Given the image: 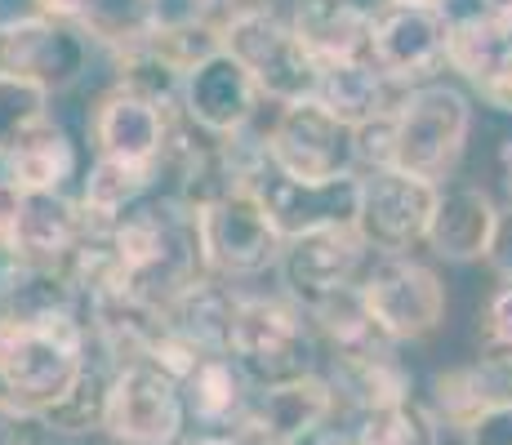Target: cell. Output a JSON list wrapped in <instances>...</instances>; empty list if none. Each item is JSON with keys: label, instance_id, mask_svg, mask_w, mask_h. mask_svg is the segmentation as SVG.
I'll return each instance as SVG.
<instances>
[{"label": "cell", "instance_id": "4316f807", "mask_svg": "<svg viewBox=\"0 0 512 445\" xmlns=\"http://www.w3.org/2000/svg\"><path fill=\"white\" fill-rule=\"evenodd\" d=\"M179 397L187 428H236L245 419V405H250L254 392L232 365V356L214 352L196 361V370L179 383Z\"/></svg>", "mask_w": 512, "mask_h": 445}, {"label": "cell", "instance_id": "9a60e30c", "mask_svg": "<svg viewBox=\"0 0 512 445\" xmlns=\"http://www.w3.org/2000/svg\"><path fill=\"white\" fill-rule=\"evenodd\" d=\"M85 67H90V41L58 18L0 32V72L45 89L49 98L72 89L85 76Z\"/></svg>", "mask_w": 512, "mask_h": 445}, {"label": "cell", "instance_id": "52a82bcc", "mask_svg": "<svg viewBox=\"0 0 512 445\" xmlns=\"http://www.w3.org/2000/svg\"><path fill=\"white\" fill-rule=\"evenodd\" d=\"M437 183H423L401 170H370L357 174V219L352 232L374 259H410L428 236L432 205H437Z\"/></svg>", "mask_w": 512, "mask_h": 445}, {"label": "cell", "instance_id": "8d00e7d4", "mask_svg": "<svg viewBox=\"0 0 512 445\" xmlns=\"http://www.w3.org/2000/svg\"><path fill=\"white\" fill-rule=\"evenodd\" d=\"M486 263L499 281L512 285V214H499V227L490 236V250H486Z\"/></svg>", "mask_w": 512, "mask_h": 445}, {"label": "cell", "instance_id": "2e32d148", "mask_svg": "<svg viewBox=\"0 0 512 445\" xmlns=\"http://www.w3.org/2000/svg\"><path fill=\"white\" fill-rule=\"evenodd\" d=\"M174 112H179V107H174ZM174 112L147 103V98L130 94V89H121V85H112L90 112V138H94L98 156L161 170V156H165V147H170Z\"/></svg>", "mask_w": 512, "mask_h": 445}, {"label": "cell", "instance_id": "60d3db41", "mask_svg": "<svg viewBox=\"0 0 512 445\" xmlns=\"http://www.w3.org/2000/svg\"><path fill=\"white\" fill-rule=\"evenodd\" d=\"M499 170H504V187L512 196V138H504V147H499Z\"/></svg>", "mask_w": 512, "mask_h": 445}, {"label": "cell", "instance_id": "8fae6325", "mask_svg": "<svg viewBox=\"0 0 512 445\" xmlns=\"http://www.w3.org/2000/svg\"><path fill=\"white\" fill-rule=\"evenodd\" d=\"M103 432L116 445H179V437L187 432L179 383L165 379L147 361H130L112 370Z\"/></svg>", "mask_w": 512, "mask_h": 445}, {"label": "cell", "instance_id": "cb8c5ba5", "mask_svg": "<svg viewBox=\"0 0 512 445\" xmlns=\"http://www.w3.org/2000/svg\"><path fill=\"white\" fill-rule=\"evenodd\" d=\"M241 308V294L232 290L219 276H201L196 285H187L179 299L161 312V330L183 339L187 348H196L201 356L210 352H228V334Z\"/></svg>", "mask_w": 512, "mask_h": 445}, {"label": "cell", "instance_id": "603a6c76", "mask_svg": "<svg viewBox=\"0 0 512 445\" xmlns=\"http://www.w3.org/2000/svg\"><path fill=\"white\" fill-rule=\"evenodd\" d=\"M374 18L379 14L357 0H294L285 23L317 63H343V58H366Z\"/></svg>", "mask_w": 512, "mask_h": 445}, {"label": "cell", "instance_id": "8992f818", "mask_svg": "<svg viewBox=\"0 0 512 445\" xmlns=\"http://www.w3.org/2000/svg\"><path fill=\"white\" fill-rule=\"evenodd\" d=\"M361 308L392 343H419L446 321V285L419 259H370L357 281Z\"/></svg>", "mask_w": 512, "mask_h": 445}, {"label": "cell", "instance_id": "f35d334b", "mask_svg": "<svg viewBox=\"0 0 512 445\" xmlns=\"http://www.w3.org/2000/svg\"><path fill=\"white\" fill-rule=\"evenodd\" d=\"M179 445H250V432L236 423V428H187Z\"/></svg>", "mask_w": 512, "mask_h": 445}, {"label": "cell", "instance_id": "e575fe53", "mask_svg": "<svg viewBox=\"0 0 512 445\" xmlns=\"http://www.w3.org/2000/svg\"><path fill=\"white\" fill-rule=\"evenodd\" d=\"M49 441L54 437L41 428V419L32 410H23L14 401H0V445H49Z\"/></svg>", "mask_w": 512, "mask_h": 445}, {"label": "cell", "instance_id": "3957f363", "mask_svg": "<svg viewBox=\"0 0 512 445\" xmlns=\"http://www.w3.org/2000/svg\"><path fill=\"white\" fill-rule=\"evenodd\" d=\"M90 348L85 316H49V321H9L0 316V383L9 401L41 410L76 383Z\"/></svg>", "mask_w": 512, "mask_h": 445}, {"label": "cell", "instance_id": "d4e9b609", "mask_svg": "<svg viewBox=\"0 0 512 445\" xmlns=\"http://www.w3.org/2000/svg\"><path fill=\"white\" fill-rule=\"evenodd\" d=\"M326 383H330L334 401L352 405L357 414H370L392 401H406L410 388H415V379H410L397 348H374L361 356H330Z\"/></svg>", "mask_w": 512, "mask_h": 445}, {"label": "cell", "instance_id": "ab89813d", "mask_svg": "<svg viewBox=\"0 0 512 445\" xmlns=\"http://www.w3.org/2000/svg\"><path fill=\"white\" fill-rule=\"evenodd\" d=\"M477 14L504 36H512V0H477Z\"/></svg>", "mask_w": 512, "mask_h": 445}, {"label": "cell", "instance_id": "e0dca14e", "mask_svg": "<svg viewBox=\"0 0 512 445\" xmlns=\"http://www.w3.org/2000/svg\"><path fill=\"white\" fill-rule=\"evenodd\" d=\"M254 192H259L281 241L330 232V227H352V219H357V174L330 178V183H294V178L268 170L254 183Z\"/></svg>", "mask_w": 512, "mask_h": 445}, {"label": "cell", "instance_id": "6da1fadb", "mask_svg": "<svg viewBox=\"0 0 512 445\" xmlns=\"http://www.w3.org/2000/svg\"><path fill=\"white\" fill-rule=\"evenodd\" d=\"M112 250L121 263V294L139 308L165 312L205 272L196 214L179 196H143L112 219Z\"/></svg>", "mask_w": 512, "mask_h": 445}, {"label": "cell", "instance_id": "4dcf8cb0", "mask_svg": "<svg viewBox=\"0 0 512 445\" xmlns=\"http://www.w3.org/2000/svg\"><path fill=\"white\" fill-rule=\"evenodd\" d=\"M352 445H441V423L432 419L428 405L415 397L379 405L370 414H357Z\"/></svg>", "mask_w": 512, "mask_h": 445}, {"label": "cell", "instance_id": "f1b7e54d", "mask_svg": "<svg viewBox=\"0 0 512 445\" xmlns=\"http://www.w3.org/2000/svg\"><path fill=\"white\" fill-rule=\"evenodd\" d=\"M107 388H112V365H107L94 348H85V365H81L72 388L32 414L41 419V428L49 437H90V432H103Z\"/></svg>", "mask_w": 512, "mask_h": 445}, {"label": "cell", "instance_id": "ee69618b", "mask_svg": "<svg viewBox=\"0 0 512 445\" xmlns=\"http://www.w3.org/2000/svg\"><path fill=\"white\" fill-rule=\"evenodd\" d=\"M330 445H352V437H348V441H343V437H339V441H330Z\"/></svg>", "mask_w": 512, "mask_h": 445}, {"label": "cell", "instance_id": "7c38bea8", "mask_svg": "<svg viewBox=\"0 0 512 445\" xmlns=\"http://www.w3.org/2000/svg\"><path fill=\"white\" fill-rule=\"evenodd\" d=\"M370 259L374 254L361 245V236L352 227H330V232L281 241L277 272L285 281V299L308 312L312 303L330 299L339 290H352L361 281V272L370 267Z\"/></svg>", "mask_w": 512, "mask_h": 445}, {"label": "cell", "instance_id": "4fadbf2b", "mask_svg": "<svg viewBox=\"0 0 512 445\" xmlns=\"http://www.w3.org/2000/svg\"><path fill=\"white\" fill-rule=\"evenodd\" d=\"M334 414H339V401H334L326 374H303L281 388L254 392L241 428L268 445H326L330 437H339Z\"/></svg>", "mask_w": 512, "mask_h": 445}, {"label": "cell", "instance_id": "f546056e", "mask_svg": "<svg viewBox=\"0 0 512 445\" xmlns=\"http://www.w3.org/2000/svg\"><path fill=\"white\" fill-rule=\"evenodd\" d=\"M161 183V170L152 165H125L112 156H94V165L81 178V210L98 223H112L116 214H125L130 205H139L143 196H152V187Z\"/></svg>", "mask_w": 512, "mask_h": 445}, {"label": "cell", "instance_id": "44dd1931", "mask_svg": "<svg viewBox=\"0 0 512 445\" xmlns=\"http://www.w3.org/2000/svg\"><path fill=\"white\" fill-rule=\"evenodd\" d=\"M85 236V210L67 192H23L14 219V259L32 267H63Z\"/></svg>", "mask_w": 512, "mask_h": 445}, {"label": "cell", "instance_id": "d6986e66", "mask_svg": "<svg viewBox=\"0 0 512 445\" xmlns=\"http://www.w3.org/2000/svg\"><path fill=\"white\" fill-rule=\"evenodd\" d=\"M504 405H512V352H486L432 379V419L455 432H468Z\"/></svg>", "mask_w": 512, "mask_h": 445}, {"label": "cell", "instance_id": "b9f144b4", "mask_svg": "<svg viewBox=\"0 0 512 445\" xmlns=\"http://www.w3.org/2000/svg\"><path fill=\"white\" fill-rule=\"evenodd\" d=\"M392 5H441L446 9V0H392Z\"/></svg>", "mask_w": 512, "mask_h": 445}, {"label": "cell", "instance_id": "ac0fdd59", "mask_svg": "<svg viewBox=\"0 0 512 445\" xmlns=\"http://www.w3.org/2000/svg\"><path fill=\"white\" fill-rule=\"evenodd\" d=\"M446 67L464 76L486 107L512 112V36L490 27L477 9L464 18H450Z\"/></svg>", "mask_w": 512, "mask_h": 445}, {"label": "cell", "instance_id": "5b68a950", "mask_svg": "<svg viewBox=\"0 0 512 445\" xmlns=\"http://www.w3.org/2000/svg\"><path fill=\"white\" fill-rule=\"evenodd\" d=\"M196 214V241H201V263L219 281H241L259 276L281 259V236L272 227L254 187H236L219 201L201 205Z\"/></svg>", "mask_w": 512, "mask_h": 445}, {"label": "cell", "instance_id": "7402d4cb", "mask_svg": "<svg viewBox=\"0 0 512 445\" xmlns=\"http://www.w3.org/2000/svg\"><path fill=\"white\" fill-rule=\"evenodd\" d=\"M401 89H392L366 58H343V63H317V89L312 103L326 116L343 125V130H361V125L379 121L392 112Z\"/></svg>", "mask_w": 512, "mask_h": 445}, {"label": "cell", "instance_id": "836d02e7", "mask_svg": "<svg viewBox=\"0 0 512 445\" xmlns=\"http://www.w3.org/2000/svg\"><path fill=\"white\" fill-rule=\"evenodd\" d=\"M481 339H486V352H512V285L508 281L486 299Z\"/></svg>", "mask_w": 512, "mask_h": 445}, {"label": "cell", "instance_id": "277c9868", "mask_svg": "<svg viewBox=\"0 0 512 445\" xmlns=\"http://www.w3.org/2000/svg\"><path fill=\"white\" fill-rule=\"evenodd\" d=\"M317 334L299 303L290 299H263V294H241L228 356L250 383V392H268L281 383H294L303 374H317Z\"/></svg>", "mask_w": 512, "mask_h": 445}, {"label": "cell", "instance_id": "5bb4252c", "mask_svg": "<svg viewBox=\"0 0 512 445\" xmlns=\"http://www.w3.org/2000/svg\"><path fill=\"white\" fill-rule=\"evenodd\" d=\"M259 103L263 98L254 89L250 72L236 63L228 49L196 63L183 76V89H179V116L192 130H201L210 138H232V134L250 130Z\"/></svg>", "mask_w": 512, "mask_h": 445}, {"label": "cell", "instance_id": "83f0119b", "mask_svg": "<svg viewBox=\"0 0 512 445\" xmlns=\"http://www.w3.org/2000/svg\"><path fill=\"white\" fill-rule=\"evenodd\" d=\"M49 18L76 27L85 41H98L116 54L152 36V0H45Z\"/></svg>", "mask_w": 512, "mask_h": 445}, {"label": "cell", "instance_id": "74e56055", "mask_svg": "<svg viewBox=\"0 0 512 445\" xmlns=\"http://www.w3.org/2000/svg\"><path fill=\"white\" fill-rule=\"evenodd\" d=\"M41 18H49L45 0H0V32H14V27L41 23Z\"/></svg>", "mask_w": 512, "mask_h": 445}, {"label": "cell", "instance_id": "9c48e42d", "mask_svg": "<svg viewBox=\"0 0 512 445\" xmlns=\"http://www.w3.org/2000/svg\"><path fill=\"white\" fill-rule=\"evenodd\" d=\"M263 152H268V170L294 183H330V178L357 174L352 130H343L312 98L277 107L272 125L263 130Z\"/></svg>", "mask_w": 512, "mask_h": 445}, {"label": "cell", "instance_id": "7bdbcfd3", "mask_svg": "<svg viewBox=\"0 0 512 445\" xmlns=\"http://www.w3.org/2000/svg\"><path fill=\"white\" fill-rule=\"evenodd\" d=\"M0 401H9V392H5V383H0Z\"/></svg>", "mask_w": 512, "mask_h": 445}, {"label": "cell", "instance_id": "ffe728a7", "mask_svg": "<svg viewBox=\"0 0 512 445\" xmlns=\"http://www.w3.org/2000/svg\"><path fill=\"white\" fill-rule=\"evenodd\" d=\"M495 227H499V205L486 187H472V183L441 187L423 245L446 263H481Z\"/></svg>", "mask_w": 512, "mask_h": 445}, {"label": "cell", "instance_id": "7a4b0ae2", "mask_svg": "<svg viewBox=\"0 0 512 445\" xmlns=\"http://www.w3.org/2000/svg\"><path fill=\"white\" fill-rule=\"evenodd\" d=\"M392 125V170L437 183L455 174L464 161V147L472 134V103L464 89L446 81H428L415 89H401V98L388 112Z\"/></svg>", "mask_w": 512, "mask_h": 445}, {"label": "cell", "instance_id": "ba28073f", "mask_svg": "<svg viewBox=\"0 0 512 445\" xmlns=\"http://www.w3.org/2000/svg\"><path fill=\"white\" fill-rule=\"evenodd\" d=\"M223 49L250 72L259 98L277 107L308 103L317 89V58L299 45L294 27L281 14H254L223 27Z\"/></svg>", "mask_w": 512, "mask_h": 445}, {"label": "cell", "instance_id": "30bf717a", "mask_svg": "<svg viewBox=\"0 0 512 445\" xmlns=\"http://www.w3.org/2000/svg\"><path fill=\"white\" fill-rule=\"evenodd\" d=\"M446 36H450V9L388 5L370 27L366 63L392 89L428 85L446 67Z\"/></svg>", "mask_w": 512, "mask_h": 445}, {"label": "cell", "instance_id": "d590c367", "mask_svg": "<svg viewBox=\"0 0 512 445\" xmlns=\"http://www.w3.org/2000/svg\"><path fill=\"white\" fill-rule=\"evenodd\" d=\"M464 437H468V445H512V405L490 410L486 419L472 423Z\"/></svg>", "mask_w": 512, "mask_h": 445}, {"label": "cell", "instance_id": "1f68e13d", "mask_svg": "<svg viewBox=\"0 0 512 445\" xmlns=\"http://www.w3.org/2000/svg\"><path fill=\"white\" fill-rule=\"evenodd\" d=\"M112 63H116V85L121 89H130V94H139V98H147V103H156V107H170V112L179 107L183 76L174 72L161 54H152L147 41L130 45V49H116Z\"/></svg>", "mask_w": 512, "mask_h": 445}, {"label": "cell", "instance_id": "d6a6232c", "mask_svg": "<svg viewBox=\"0 0 512 445\" xmlns=\"http://www.w3.org/2000/svg\"><path fill=\"white\" fill-rule=\"evenodd\" d=\"M49 116V94L0 72V156Z\"/></svg>", "mask_w": 512, "mask_h": 445}, {"label": "cell", "instance_id": "484cf974", "mask_svg": "<svg viewBox=\"0 0 512 445\" xmlns=\"http://www.w3.org/2000/svg\"><path fill=\"white\" fill-rule=\"evenodd\" d=\"M76 174V143L54 116H45L36 130H27L0 156V178L18 192H63Z\"/></svg>", "mask_w": 512, "mask_h": 445}]
</instances>
